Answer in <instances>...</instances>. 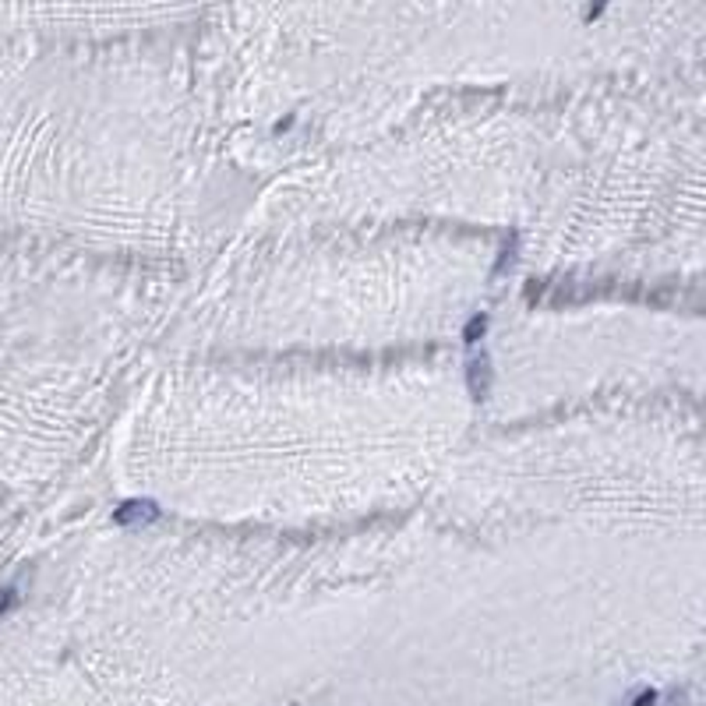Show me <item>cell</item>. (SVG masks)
Returning <instances> with one entry per match:
<instances>
[{
    "label": "cell",
    "instance_id": "6da1fadb",
    "mask_svg": "<svg viewBox=\"0 0 706 706\" xmlns=\"http://www.w3.org/2000/svg\"><path fill=\"white\" fill-rule=\"evenodd\" d=\"M155 508L152 505H141V501H128L117 508V523H135V519H148Z\"/></svg>",
    "mask_w": 706,
    "mask_h": 706
},
{
    "label": "cell",
    "instance_id": "7a4b0ae2",
    "mask_svg": "<svg viewBox=\"0 0 706 706\" xmlns=\"http://www.w3.org/2000/svg\"><path fill=\"white\" fill-rule=\"evenodd\" d=\"M484 332H488V318H484V315H477V318H474V322L466 325V332H463V340H466V343H477V340H481Z\"/></svg>",
    "mask_w": 706,
    "mask_h": 706
},
{
    "label": "cell",
    "instance_id": "3957f363",
    "mask_svg": "<svg viewBox=\"0 0 706 706\" xmlns=\"http://www.w3.org/2000/svg\"><path fill=\"white\" fill-rule=\"evenodd\" d=\"M14 597H18V593H14V590H11V586H7V590H0V615H4V611H11V608H14Z\"/></svg>",
    "mask_w": 706,
    "mask_h": 706
},
{
    "label": "cell",
    "instance_id": "277c9868",
    "mask_svg": "<svg viewBox=\"0 0 706 706\" xmlns=\"http://www.w3.org/2000/svg\"><path fill=\"white\" fill-rule=\"evenodd\" d=\"M633 706H657V693H653V689H643V693L633 700Z\"/></svg>",
    "mask_w": 706,
    "mask_h": 706
}]
</instances>
